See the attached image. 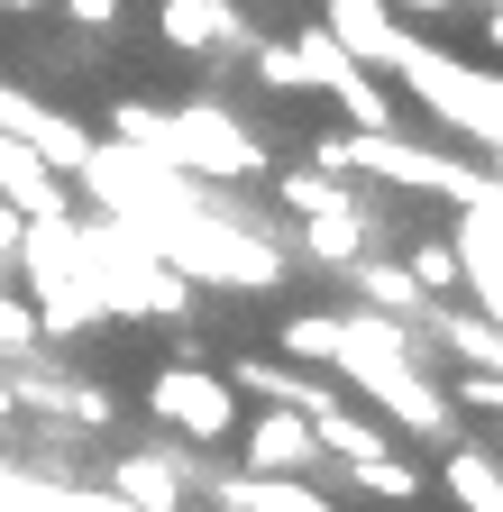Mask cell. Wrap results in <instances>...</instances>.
Here are the masks:
<instances>
[{"instance_id": "cell-15", "label": "cell", "mask_w": 503, "mask_h": 512, "mask_svg": "<svg viewBox=\"0 0 503 512\" xmlns=\"http://www.w3.org/2000/svg\"><path fill=\"white\" fill-rule=\"evenodd\" d=\"M311 448H321V458H339V467H366V458H385V430H375L366 412H348V403H330L321 421H311Z\"/></svg>"}, {"instance_id": "cell-21", "label": "cell", "mask_w": 503, "mask_h": 512, "mask_svg": "<svg viewBox=\"0 0 503 512\" xmlns=\"http://www.w3.org/2000/svg\"><path fill=\"white\" fill-rule=\"evenodd\" d=\"M74 28H119V0H65Z\"/></svg>"}, {"instance_id": "cell-14", "label": "cell", "mask_w": 503, "mask_h": 512, "mask_svg": "<svg viewBox=\"0 0 503 512\" xmlns=\"http://www.w3.org/2000/svg\"><path fill=\"white\" fill-rule=\"evenodd\" d=\"M220 503H229V512H339L330 494H311L302 476H229Z\"/></svg>"}, {"instance_id": "cell-19", "label": "cell", "mask_w": 503, "mask_h": 512, "mask_svg": "<svg viewBox=\"0 0 503 512\" xmlns=\"http://www.w3.org/2000/svg\"><path fill=\"white\" fill-rule=\"evenodd\" d=\"M348 485H357V494H375V503H412V494H421V476L394 458V448H385V458H366V467H348Z\"/></svg>"}, {"instance_id": "cell-10", "label": "cell", "mask_w": 503, "mask_h": 512, "mask_svg": "<svg viewBox=\"0 0 503 512\" xmlns=\"http://www.w3.org/2000/svg\"><path fill=\"white\" fill-rule=\"evenodd\" d=\"M0 211H10L19 229H65V220H74L65 174H46L19 138H0Z\"/></svg>"}, {"instance_id": "cell-24", "label": "cell", "mask_w": 503, "mask_h": 512, "mask_svg": "<svg viewBox=\"0 0 503 512\" xmlns=\"http://www.w3.org/2000/svg\"><path fill=\"white\" fill-rule=\"evenodd\" d=\"M0 421H10V384H0Z\"/></svg>"}, {"instance_id": "cell-4", "label": "cell", "mask_w": 503, "mask_h": 512, "mask_svg": "<svg viewBox=\"0 0 503 512\" xmlns=\"http://www.w3.org/2000/svg\"><path fill=\"white\" fill-rule=\"evenodd\" d=\"M394 83H412L439 128H458V138H476V147H503V74H476L467 55H439L430 37H412Z\"/></svg>"}, {"instance_id": "cell-2", "label": "cell", "mask_w": 503, "mask_h": 512, "mask_svg": "<svg viewBox=\"0 0 503 512\" xmlns=\"http://www.w3.org/2000/svg\"><path fill=\"white\" fill-rule=\"evenodd\" d=\"M339 375L357 384L366 403H385L403 430H421V439H458V403L412 366V330H394V320L339 311Z\"/></svg>"}, {"instance_id": "cell-5", "label": "cell", "mask_w": 503, "mask_h": 512, "mask_svg": "<svg viewBox=\"0 0 503 512\" xmlns=\"http://www.w3.org/2000/svg\"><path fill=\"white\" fill-rule=\"evenodd\" d=\"M284 202H293V220H302V247L321 256V266H357L366 256V238H375V202H357L348 183H330V174H284Z\"/></svg>"}, {"instance_id": "cell-1", "label": "cell", "mask_w": 503, "mask_h": 512, "mask_svg": "<svg viewBox=\"0 0 503 512\" xmlns=\"http://www.w3.org/2000/svg\"><path fill=\"white\" fill-rule=\"evenodd\" d=\"M110 147H129V156H156L174 165L183 183H247V174H266V147H257V128L229 119L220 101H193V110H156V101H119L110 110Z\"/></svg>"}, {"instance_id": "cell-20", "label": "cell", "mask_w": 503, "mask_h": 512, "mask_svg": "<svg viewBox=\"0 0 503 512\" xmlns=\"http://www.w3.org/2000/svg\"><path fill=\"white\" fill-rule=\"evenodd\" d=\"M458 403H467V412H503V375H485V366H458Z\"/></svg>"}, {"instance_id": "cell-8", "label": "cell", "mask_w": 503, "mask_h": 512, "mask_svg": "<svg viewBox=\"0 0 503 512\" xmlns=\"http://www.w3.org/2000/svg\"><path fill=\"white\" fill-rule=\"evenodd\" d=\"M0 138H19L46 174H83V165H92L83 119H65L55 101H37V92H19V83H0Z\"/></svg>"}, {"instance_id": "cell-18", "label": "cell", "mask_w": 503, "mask_h": 512, "mask_svg": "<svg viewBox=\"0 0 503 512\" xmlns=\"http://www.w3.org/2000/svg\"><path fill=\"white\" fill-rule=\"evenodd\" d=\"M403 275L421 284V302H449V293H467V266H458V247H449V238H439V247H421Z\"/></svg>"}, {"instance_id": "cell-9", "label": "cell", "mask_w": 503, "mask_h": 512, "mask_svg": "<svg viewBox=\"0 0 503 512\" xmlns=\"http://www.w3.org/2000/svg\"><path fill=\"white\" fill-rule=\"evenodd\" d=\"M156 28H165V46H174V55H202V64H220V55H247V46H257V28H247V10H238V0H165V10H156Z\"/></svg>"}, {"instance_id": "cell-7", "label": "cell", "mask_w": 503, "mask_h": 512, "mask_svg": "<svg viewBox=\"0 0 503 512\" xmlns=\"http://www.w3.org/2000/svg\"><path fill=\"white\" fill-rule=\"evenodd\" d=\"M311 28H321L357 74H375V83L403 74V55H412V28L385 10V0H321V19H311Z\"/></svg>"}, {"instance_id": "cell-3", "label": "cell", "mask_w": 503, "mask_h": 512, "mask_svg": "<svg viewBox=\"0 0 503 512\" xmlns=\"http://www.w3.org/2000/svg\"><path fill=\"white\" fill-rule=\"evenodd\" d=\"M74 256H83V284H92L101 320H110V311H129V320H165V311L183 320V311H193L183 275L156 266V256L119 229V220H74Z\"/></svg>"}, {"instance_id": "cell-23", "label": "cell", "mask_w": 503, "mask_h": 512, "mask_svg": "<svg viewBox=\"0 0 503 512\" xmlns=\"http://www.w3.org/2000/svg\"><path fill=\"white\" fill-rule=\"evenodd\" d=\"M0 10H46V0H0Z\"/></svg>"}, {"instance_id": "cell-11", "label": "cell", "mask_w": 503, "mask_h": 512, "mask_svg": "<svg viewBox=\"0 0 503 512\" xmlns=\"http://www.w3.org/2000/svg\"><path fill=\"white\" fill-rule=\"evenodd\" d=\"M247 467L257 476H302V467H321V448H311V421L266 403L257 421H247Z\"/></svg>"}, {"instance_id": "cell-13", "label": "cell", "mask_w": 503, "mask_h": 512, "mask_svg": "<svg viewBox=\"0 0 503 512\" xmlns=\"http://www.w3.org/2000/svg\"><path fill=\"white\" fill-rule=\"evenodd\" d=\"M357 293H366V311L375 320H394V330H412V320H430V302H421V284L403 275V266H385V256H357Z\"/></svg>"}, {"instance_id": "cell-16", "label": "cell", "mask_w": 503, "mask_h": 512, "mask_svg": "<svg viewBox=\"0 0 503 512\" xmlns=\"http://www.w3.org/2000/svg\"><path fill=\"white\" fill-rule=\"evenodd\" d=\"M284 366H311V375H321V366H339V311H302V320H284Z\"/></svg>"}, {"instance_id": "cell-22", "label": "cell", "mask_w": 503, "mask_h": 512, "mask_svg": "<svg viewBox=\"0 0 503 512\" xmlns=\"http://www.w3.org/2000/svg\"><path fill=\"white\" fill-rule=\"evenodd\" d=\"M485 46H503V10H485Z\"/></svg>"}, {"instance_id": "cell-12", "label": "cell", "mask_w": 503, "mask_h": 512, "mask_svg": "<svg viewBox=\"0 0 503 512\" xmlns=\"http://www.w3.org/2000/svg\"><path fill=\"white\" fill-rule=\"evenodd\" d=\"M183 458H165V448H138V458H119V476H110V494L129 503V512H174L183 503Z\"/></svg>"}, {"instance_id": "cell-6", "label": "cell", "mask_w": 503, "mask_h": 512, "mask_svg": "<svg viewBox=\"0 0 503 512\" xmlns=\"http://www.w3.org/2000/svg\"><path fill=\"white\" fill-rule=\"evenodd\" d=\"M147 412H156L174 439L211 448V439H229V430H238V384H229V375H211V366H165V375L147 384Z\"/></svg>"}, {"instance_id": "cell-17", "label": "cell", "mask_w": 503, "mask_h": 512, "mask_svg": "<svg viewBox=\"0 0 503 512\" xmlns=\"http://www.w3.org/2000/svg\"><path fill=\"white\" fill-rule=\"evenodd\" d=\"M449 494L467 512H503V467L485 458V448H449Z\"/></svg>"}]
</instances>
